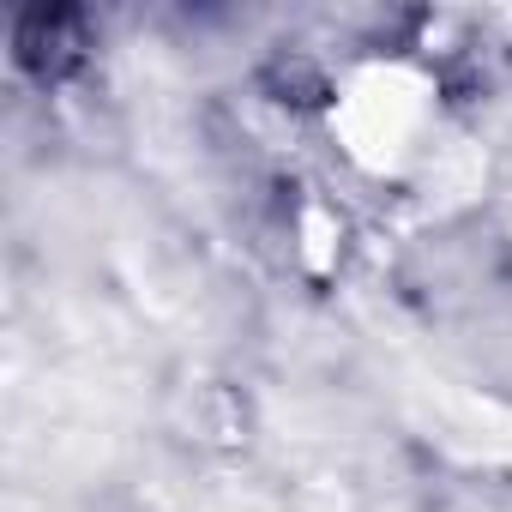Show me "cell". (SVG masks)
<instances>
[{
    "instance_id": "obj_1",
    "label": "cell",
    "mask_w": 512,
    "mask_h": 512,
    "mask_svg": "<svg viewBox=\"0 0 512 512\" xmlns=\"http://www.w3.org/2000/svg\"><path fill=\"white\" fill-rule=\"evenodd\" d=\"M332 133L356 169H368L380 181H404L410 169H422V157L440 133L434 79L410 61L356 67L332 103Z\"/></svg>"
}]
</instances>
